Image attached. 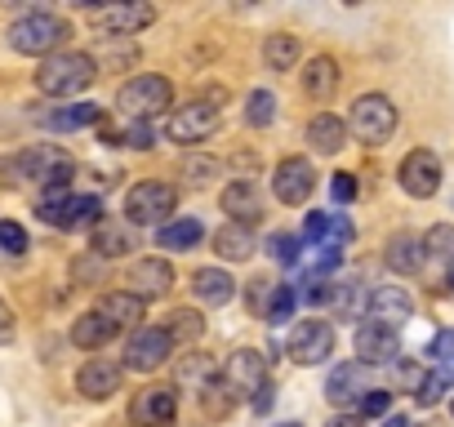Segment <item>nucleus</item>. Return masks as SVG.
I'll list each match as a JSON object with an SVG mask.
<instances>
[{
	"label": "nucleus",
	"mask_w": 454,
	"mask_h": 427,
	"mask_svg": "<svg viewBox=\"0 0 454 427\" xmlns=\"http://www.w3.org/2000/svg\"><path fill=\"white\" fill-rule=\"evenodd\" d=\"M10 182H36V187H67L72 174H76V160L54 147V143H36V147H23L19 156H10L0 165Z\"/></svg>",
	"instance_id": "obj_1"
},
{
	"label": "nucleus",
	"mask_w": 454,
	"mask_h": 427,
	"mask_svg": "<svg viewBox=\"0 0 454 427\" xmlns=\"http://www.w3.org/2000/svg\"><path fill=\"white\" fill-rule=\"evenodd\" d=\"M67 36H72L67 19H59V14H50V10H32V14L14 19V27L5 32L10 50H14V54H32V58H54V54H63Z\"/></svg>",
	"instance_id": "obj_2"
},
{
	"label": "nucleus",
	"mask_w": 454,
	"mask_h": 427,
	"mask_svg": "<svg viewBox=\"0 0 454 427\" xmlns=\"http://www.w3.org/2000/svg\"><path fill=\"white\" fill-rule=\"evenodd\" d=\"M41 223L59 228V232H81V228H98L103 223V200L98 196H72L67 187H45V196L36 200Z\"/></svg>",
	"instance_id": "obj_3"
},
{
	"label": "nucleus",
	"mask_w": 454,
	"mask_h": 427,
	"mask_svg": "<svg viewBox=\"0 0 454 427\" xmlns=\"http://www.w3.org/2000/svg\"><path fill=\"white\" fill-rule=\"evenodd\" d=\"M94 76H98V63H94L90 54H81V50H63V54H54V58L41 63V72H36V89L50 94V98H72V94L90 89Z\"/></svg>",
	"instance_id": "obj_4"
},
{
	"label": "nucleus",
	"mask_w": 454,
	"mask_h": 427,
	"mask_svg": "<svg viewBox=\"0 0 454 427\" xmlns=\"http://www.w3.org/2000/svg\"><path fill=\"white\" fill-rule=\"evenodd\" d=\"M169 103H174V85L165 76H152V72H143V76H134L116 89V107H121L125 120H152Z\"/></svg>",
	"instance_id": "obj_5"
},
{
	"label": "nucleus",
	"mask_w": 454,
	"mask_h": 427,
	"mask_svg": "<svg viewBox=\"0 0 454 427\" xmlns=\"http://www.w3.org/2000/svg\"><path fill=\"white\" fill-rule=\"evenodd\" d=\"M174 209H178V191L169 182H160V178H147V182L125 191V219L134 228H156V223L165 228V219Z\"/></svg>",
	"instance_id": "obj_6"
},
{
	"label": "nucleus",
	"mask_w": 454,
	"mask_h": 427,
	"mask_svg": "<svg viewBox=\"0 0 454 427\" xmlns=\"http://www.w3.org/2000/svg\"><path fill=\"white\" fill-rule=\"evenodd\" d=\"M396 103L387 94H361L352 103V134L370 147H383L392 134H396Z\"/></svg>",
	"instance_id": "obj_7"
},
{
	"label": "nucleus",
	"mask_w": 454,
	"mask_h": 427,
	"mask_svg": "<svg viewBox=\"0 0 454 427\" xmlns=\"http://www.w3.org/2000/svg\"><path fill=\"white\" fill-rule=\"evenodd\" d=\"M214 129H218V107H209L205 98H196V103H187V107H174L169 120H165V138L178 143V147H196V143H205Z\"/></svg>",
	"instance_id": "obj_8"
},
{
	"label": "nucleus",
	"mask_w": 454,
	"mask_h": 427,
	"mask_svg": "<svg viewBox=\"0 0 454 427\" xmlns=\"http://www.w3.org/2000/svg\"><path fill=\"white\" fill-rule=\"evenodd\" d=\"M169 356H174V338L160 325H138L125 343V369H134V374H152Z\"/></svg>",
	"instance_id": "obj_9"
},
{
	"label": "nucleus",
	"mask_w": 454,
	"mask_h": 427,
	"mask_svg": "<svg viewBox=\"0 0 454 427\" xmlns=\"http://www.w3.org/2000/svg\"><path fill=\"white\" fill-rule=\"evenodd\" d=\"M330 356H334V325L321 316L299 321L290 334V361L294 365H325Z\"/></svg>",
	"instance_id": "obj_10"
},
{
	"label": "nucleus",
	"mask_w": 454,
	"mask_h": 427,
	"mask_svg": "<svg viewBox=\"0 0 454 427\" xmlns=\"http://www.w3.org/2000/svg\"><path fill=\"white\" fill-rule=\"evenodd\" d=\"M396 178H401L405 196H414V200L436 196L441 191V160H436V151H427V147L405 151V160L396 165Z\"/></svg>",
	"instance_id": "obj_11"
},
{
	"label": "nucleus",
	"mask_w": 454,
	"mask_h": 427,
	"mask_svg": "<svg viewBox=\"0 0 454 427\" xmlns=\"http://www.w3.org/2000/svg\"><path fill=\"white\" fill-rule=\"evenodd\" d=\"M223 383L232 387L237 400H241V396L254 400V396L268 387V361H263L254 347H241V352L227 356V365H223Z\"/></svg>",
	"instance_id": "obj_12"
},
{
	"label": "nucleus",
	"mask_w": 454,
	"mask_h": 427,
	"mask_svg": "<svg viewBox=\"0 0 454 427\" xmlns=\"http://www.w3.org/2000/svg\"><path fill=\"white\" fill-rule=\"evenodd\" d=\"M94 27L107 32V36H138L143 27L156 23V10L147 0H125V5H103V10H90Z\"/></svg>",
	"instance_id": "obj_13"
},
{
	"label": "nucleus",
	"mask_w": 454,
	"mask_h": 427,
	"mask_svg": "<svg viewBox=\"0 0 454 427\" xmlns=\"http://www.w3.org/2000/svg\"><path fill=\"white\" fill-rule=\"evenodd\" d=\"M317 187V169L308 156H286L277 169H272V196L281 205H303Z\"/></svg>",
	"instance_id": "obj_14"
},
{
	"label": "nucleus",
	"mask_w": 454,
	"mask_h": 427,
	"mask_svg": "<svg viewBox=\"0 0 454 427\" xmlns=\"http://www.w3.org/2000/svg\"><path fill=\"white\" fill-rule=\"evenodd\" d=\"M178 414V392L174 387H143L129 400V423L134 427H169Z\"/></svg>",
	"instance_id": "obj_15"
},
{
	"label": "nucleus",
	"mask_w": 454,
	"mask_h": 427,
	"mask_svg": "<svg viewBox=\"0 0 454 427\" xmlns=\"http://www.w3.org/2000/svg\"><path fill=\"white\" fill-rule=\"evenodd\" d=\"M370 392H374V387H370V365H361V361H348V365H339V369L325 378V400L339 405V409L361 405Z\"/></svg>",
	"instance_id": "obj_16"
},
{
	"label": "nucleus",
	"mask_w": 454,
	"mask_h": 427,
	"mask_svg": "<svg viewBox=\"0 0 454 427\" xmlns=\"http://www.w3.org/2000/svg\"><path fill=\"white\" fill-rule=\"evenodd\" d=\"M356 361L361 365H392V361H401V338H396V330H387V325H374V321H365V325H356Z\"/></svg>",
	"instance_id": "obj_17"
},
{
	"label": "nucleus",
	"mask_w": 454,
	"mask_h": 427,
	"mask_svg": "<svg viewBox=\"0 0 454 427\" xmlns=\"http://www.w3.org/2000/svg\"><path fill=\"white\" fill-rule=\"evenodd\" d=\"M121 378H125V365H116V361H107V356H94V361L81 365L76 392H81L85 400H112V396L121 392Z\"/></svg>",
	"instance_id": "obj_18"
},
{
	"label": "nucleus",
	"mask_w": 454,
	"mask_h": 427,
	"mask_svg": "<svg viewBox=\"0 0 454 427\" xmlns=\"http://www.w3.org/2000/svg\"><path fill=\"white\" fill-rule=\"evenodd\" d=\"M218 205H223V214H227L237 228H254V223L263 219V196H259V187H254L250 178L227 182L223 196H218Z\"/></svg>",
	"instance_id": "obj_19"
},
{
	"label": "nucleus",
	"mask_w": 454,
	"mask_h": 427,
	"mask_svg": "<svg viewBox=\"0 0 454 427\" xmlns=\"http://www.w3.org/2000/svg\"><path fill=\"white\" fill-rule=\"evenodd\" d=\"M365 312L374 325H387V330H401L410 316H414V299L401 290V285H379L370 299H365Z\"/></svg>",
	"instance_id": "obj_20"
},
{
	"label": "nucleus",
	"mask_w": 454,
	"mask_h": 427,
	"mask_svg": "<svg viewBox=\"0 0 454 427\" xmlns=\"http://www.w3.org/2000/svg\"><path fill=\"white\" fill-rule=\"evenodd\" d=\"M36 125H41V129H54V134H76V129L103 125V107H98V103H67V107H50V112H36Z\"/></svg>",
	"instance_id": "obj_21"
},
{
	"label": "nucleus",
	"mask_w": 454,
	"mask_h": 427,
	"mask_svg": "<svg viewBox=\"0 0 454 427\" xmlns=\"http://www.w3.org/2000/svg\"><path fill=\"white\" fill-rule=\"evenodd\" d=\"M174 290V268L165 259H138L129 268V294H138L143 303L147 299H165Z\"/></svg>",
	"instance_id": "obj_22"
},
{
	"label": "nucleus",
	"mask_w": 454,
	"mask_h": 427,
	"mask_svg": "<svg viewBox=\"0 0 454 427\" xmlns=\"http://www.w3.org/2000/svg\"><path fill=\"white\" fill-rule=\"evenodd\" d=\"M423 259H427V245H423V237H414V232H396V237L387 241V250H383V263H387V272H396V276L423 272Z\"/></svg>",
	"instance_id": "obj_23"
},
{
	"label": "nucleus",
	"mask_w": 454,
	"mask_h": 427,
	"mask_svg": "<svg viewBox=\"0 0 454 427\" xmlns=\"http://www.w3.org/2000/svg\"><path fill=\"white\" fill-rule=\"evenodd\" d=\"M192 294H196L200 303H209V307H223V303L237 299V281L227 276L223 268H200V272L192 276Z\"/></svg>",
	"instance_id": "obj_24"
},
{
	"label": "nucleus",
	"mask_w": 454,
	"mask_h": 427,
	"mask_svg": "<svg viewBox=\"0 0 454 427\" xmlns=\"http://www.w3.org/2000/svg\"><path fill=\"white\" fill-rule=\"evenodd\" d=\"M98 316H107L116 330H125V325H138L143 321V312H147V303L138 299V294H129V290H112V294H103L98 299V307H94Z\"/></svg>",
	"instance_id": "obj_25"
},
{
	"label": "nucleus",
	"mask_w": 454,
	"mask_h": 427,
	"mask_svg": "<svg viewBox=\"0 0 454 427\" xmlns=\"http://www.w3.org/2000/svg\"><path fill=\"white\" fill-rule=\"evenodd\" d=\"M308 143H312L321 156H339V151H343V143H348V125H343L339 116L321 112V116H312V120H308Z\"/></svg>",
	"instance_id": "obj_26"
},
{
	"label": "nucleus",
	"mask_w": 454,
	"mask_h": 427,
	"mask_svg": "<svg viewBox=\"0 0 454 427\" xmlns=\"http://www.w3.org/2000/svg\"><path fill=\"white\" fill-rule=\"evenodd\" d=\"M116 334H121V330H116L107 316H98V312H85V316H76V325H72V343L85 347V352H103Z\"/></svg>",
	"instance_id": "obj_27"
},
{
	"label": "nucleus",
	"mask_w": 454,
	"mask_h": 427,
	"mask_svg": "<svg viewBox=\"0 0 454 427\" xmlns=\"http://www.w3.org/2000/svg\"><path fill=\"white\" fill-rule=\"evenodd\" d=\"M209 245H214V254L227 259V263H246V259L254 254V232L227 223V228H218V232L209 237Z\"/></svg>",
	"instance_id": "obj_28"
},
{
	"label": "nucleus",
	"mask_w": 454,
	"mask_h": 427,
	"mask_svg": "<svg viewBox=\"0 0 454 427\" xmlns=\"http://www.w3.org/2000/svg\"><path fill=\"white\" fill-rule=\"evenodd\" d=\"M303 89L312 94V98H334V89H339V63L330 58V54H317L312 63H308V72H303Z\"/></svg>",
	"instance_id": "obj_29"
},
{
	"label": "nucleus",
	"mask_w": 454,
	"mask_h": 427,
	"mask_svg": "<svg viewBox=\"0 0 454 427\" xmlns=\"http://www.w3.org/2000/svg\"><path fill=\"white\" fill-rule=\"evenodd\" d=\"M134 250V232L129 228H121V223H112V219H103L98 228H94V254L98 259H121V254H129Z\"/></svg>",
	"instance_id": "obj_30"
},
{
	"label": "nucleus",
	"mask_w": 454,
	"mask_h": 427,
	"mask_svg": "<svg viewBox=\"0 0 454 427\" xmlns=\"http://www.w3.org/2000/svg\"><path fill=\"white\" fill-rule=\"evenodd\" d=\"M263 63H268L272 72H290V67L299 63V36H290V32L268 36V41H263Z\"/></svg>",
	"instance_id": "obj_31"
},
{
	"label": "nucleus",
	"mask_w": 454,
	"mask_h": 427,
	"mask_svg": "<svg viewBox=\"0 0 454 427\" xmlns=\"http://www.w3.org/2000/svg\"><path fill=\"white\" fill-rule=\"evenodd\" d=\"M200 237H205V228H200L196 219H174V223H165V228L156 232V245H160V250H192Z\"/></svg>",
	"instance_id": "obj_32"
},
{
	"label": "nucleus",
	"mask_w": 454,
	"mask_h": 427,
	"mask_svg": "<svg viewBox=\"0 0 454 427\" xmlns=\"http://www.w3.org/2000/svg\"><path fill=\"white\" fill-rule=\"evenodd\" d=\"M103 138H107L112 147H134V151L156 147V134H152L147 120H129V125H121V129H103Z\"/></svg>",
	"instance_id": "obj_33"
},
{
	"label": "nucleus",
	"mask_w": 454,
	"mask_h": 427,
	"mask_svg": "<svg viewBox=\"0 0 454 427\" xmlns=\"http://www.w3.org/2000/svg\"><path fill=\"white\" fill-rule=\"evenodd\" d=\"M232 405H237V396H232V387L223 383V374H218V378L209 374V378H205V387H200V409H205V414H214V418H223Z\"/></svg>",
	"instance_id": "obj_34"
},
{
	"label": "nucleus",
	"mask_w": 454,
	"mask_h": 427,
	"mask_svg": "<svg viewBox=\"0 0 454 427\" xmlns=\"http://www.w3.org/2000/svg\"><path fill=\"white\" fill-rule=\"evenodd\" d=\"M272 120H277V98H272V89H254V94L246 98V125L268 129Z\"/></svg>",
	"instance_id": "obj_35"
},
{
	"label": "nucleus",
	"mask_w": 454,
	"mask_h": 427,
	"mask_svg": "<svg viewBox=\"0 0 454 427\" xmlns=\"http://www.w3.org/2000/svg\"><path fill=\"white\" fill-rule=\"evenodd\" d=\"M200 330H205V321L192 312V307H178L174 316H169V325H165V334L174 338V343H187V338H200Z\"/></svg>",
	"instance_id": "obj_36"
},
{
	"label": "nucleus",
	"mask_w": 454,
	"mask_h": 427,
	"mask_svg": "<svg viewBox=\"0 0 454 427\" xmlns=\"http://www.w3.org/2000/svg\"><path fill=\"white\" fill-rule=\"evenodd\" d=\"M268 259L281 263V268H294L299 263V237L294 232H272L268 237Z\"/></svg>",
	"instance_id": "obj_37"
},
{
	"label": "nucleus",
	"mask_w": 454,
	"mask_h": 427,
	"mask_svg": "<svg viewBox=\"0 0 454 427\" xmlns=\"http://www.w3.org/2000/svg\"><path fill=\"white\" fill-rule=\"evenodd\" d=\"M445 383H450V378H445L441 369H427V374L419 378V387H414V405H419V409H432V405L445 396Z\"/></svg>",
	"instance_id": "obj_38"
},
{
	"label": "nucleus",
	"mask_w": 454,
	"mask_h": 427,
	"mask_svg": "<svg viewBox=\"0 0 454 427\" xmlns=\"http://www.w3.org/2000/svg\"><path fill=\"white\" fill-rule=\"evenodd\" d=\"M294 303H299V294H294V285H277L272 290V299H268V321H290L294 316Z\"/></svg>",
	"instance_id": "obj_39"
},
{
	"label": "nucleus",
	"mask_w": 454,
	"mask_h": 427,
	"mask_svg": "<svg viewBox=\"0 0 454 427\" xmlns=\"http://www.w3.org/2000/svg\"><path fill=\"white\" fill-rule=\"evenodd\" d=\"M423 245H427V259H445V263H454V228H432L427 237H423Z\"/></svg>",
	"instance_id": "obj_40"
},
{
	"label": "nucleus",
	"mask_w": 454,
	"mask_h": 427,
	"mask_svg": "<svg viewBox=\"0 0 454 427\" xmlns=\"http://www.w3.org/2000/svg\"><path fill=\"white\" fill-rule=\"evenodd\" d=\"M0 254H10V259L27 254V232L14 219H0Z\"/></svg>",
	"instance_id": "obj_41"
},
{
	"label": "nucleus",
	"mask_w": 454,
	"mask_h": 427,
	"mask_svg": "<svg viewBox=\"0 0 454 427\" xmlns=\"http://www.w3.org/2000/svg\"><path fill=\"white\" fill-rule=\"evenodd\" d=\"M387 409H392V392L374 387V392L361 400V409H356V414H361V418H379V414H387Z\"/></svg>",
	"instance_id": "obj_42"
},
{
	"label": "nucleus",
	"mask_w": 454,
	"mask_h": 427,
	"mask_svg": "<svg viewBox=\"0 0 454 427\" xmlns=\"http://www.w3.org/2000/svg\"><path fill=\"white\" fill-rule=\"evenodd\" d=\"M427 356H436V361H441L445 369H454V330H441V334L432 338Z\"/></svg>",
	"instance_id": "obj_43"
},
{
	"label": "nucleus",
	"mask_w": 454,
	"mask_h": 427,
	"mask_svg": "<svg viewBox=\"0 0 454 427\" xmlns=\"http://www.w3.org/2000/svg\"><path fill=\"white\" fill-rule=\"evenodd\" d=\"M330 196H334L339 205L356 200V178H352V174H334V178H330Z\"/></svg>",
	"instance_id": "obj_44"
},
{
	"label": "nucleus",
	"mask_w": 454,
	"mask_h": 427,
	"mask_svg": "<svg viewBox=\"0 0 454 427\" xmlns=\"http://www.w3.org/2000/svg\"><path fill=\"white\" fill-rule=\"evenodd\" d=\"M187 174H192V182H196V187H205V182L218 174V160H192V165H187Z\"/></svg>",
	"instance_id": "obj_45"
},
{
	"label": "nucleus",
	"mask_w": 454,
	"mask_h": 427,
	"mask_svg": "<svg viewBox=\"0 0 454 427\" xmlns=\"http://www.w3.org/2000/svg\"><path fill=\"white\" fill-rule=\"evenodd\" d=\"M14 334H19V321H14L10 303L0 299V343H14Z\"/></svg>",
	"instance_id": "obj_46"
},
{
	"label": "nucleus",
	"mask_w": 454,
	"mask_h": 427,
	"mask_svg": "<svg viewBox=\"0 0 454 427\" xmlns=\"http://www.w3.org/2000/svg\"><path fill=\"white\" fill-rule=\"evenodd\" d=\"M325 427H365V418H361V414L352 409V414H334V418H330Z\"/></svg>",
	"instance_id": "obj_47"
},
{
	"label": "nucleus",
	"mask_w": 454,
	"mask_h": 427,
	"mask_svg": "<svg viewBox=\"0 0 454 427\" xmlns=\"http://www.w3.org/2000/svg\"><path fill=\"white\" fill-rule=\"evenodd\" d=\"M250 405H254L259 414H268V409H272V383H268V387H263V392H259V396H254Z\"/></svg>",
	"instance_id": "obj_48"
},
{
	"label": "nucleus",
	"mask_w": 454,
	"mask_h": 427,
	"mask_svg": "<svg viewBox=\"0 0 454 427\" xmlns=\"http://www.w3.org/2000/svg\"><path fill=\"white\" fill-rule=\"evenodd\" d=\"M383 427H414V423H410V418H401V414H396V418H387V423H383Z\"/></svg>",
	"instance_id": "obj_49"
},
{
	"label": "nucleus",
	"mask_w": 454,
	"mask_h": 427,
	"mask_svg": "<svg viewBox=\"0 0 454 427\" xmlns=\"http://www.w3.org/2000/svg\"><path fill=\"white\" fill-rule=\"evenodd\" d=\"M450 290H454V272H450Z\"/></svg>",
	"instance_id": "obj_50"
},
{
	"label": "nucleus",
	"mask_w": 454,
	"mask_h": 427,
	"mask_svg": "<svg viewBox=\"0 0 454 427\" xmlns=\"http://www.w3.org/2000/svg\"><path fill=\"white\" fill-rule=\"evenodd\" d=\"M281 427H299V423H281Z\"/></svg>",
	"instance_id": "obj_51"
}]
</instances>
